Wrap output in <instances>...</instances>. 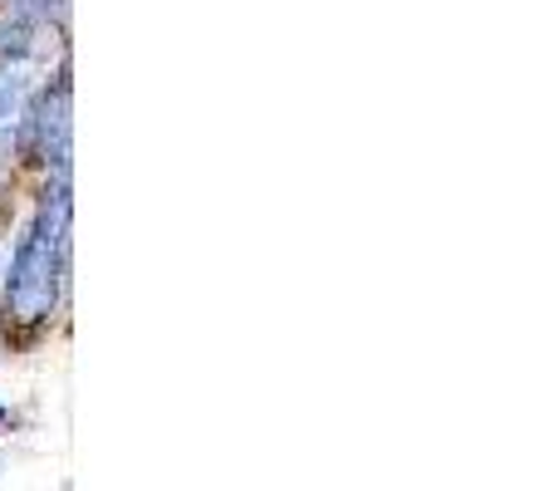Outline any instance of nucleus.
Returning a JSON list of instances; mask_svg holds the SVG:
<instances>
[{
    "label": "nucleus",
    "mask_w": 560,
    "mask_h": 491,
    "mask_svg": "<svg viewBox=\"0 0 560 491\" xmlns=\"http://www.w3.org/2000/svg\"><path fill=\"white\" fill-rule=\"evenodd\" d=\"M69 276V177H55L39 197L30 232L20 236L5 270V319L39 325L59 305Z\"/></svg>",
    "instance_id": "f257e3e1"
},
{
    "label": "nucleus",
    "mask_w": 560,
    "mask_h": 491,
    "mask_svg": "<svg viewBox=\"0 0 560 491\" xmlns=\"http://www.w3.org/2000/svg\"><path fill=\"white\" fill-rule=\"evenodd\" d=\"M0 423H5V413H0Z\"/></svg>",
    "instance_id": "7ed1b4c3"
},
{
    "label": "nucleus",
    "mask_w": 560,
    "mask_h": 491,
    "mask_svg": "<svg viewBox=\"0 0 560 491\" xmlns=\"http://www.w3.org/2000/svg\"><path fill=\"white\" fill-rule=\"evenodd\" d=\"M35 35H39V25L30 15H20V10H0V59L5 65H20V59H30L35 55Z\"/></svg>",
    "instance_id": "f03ea898"
}]
</instances>
